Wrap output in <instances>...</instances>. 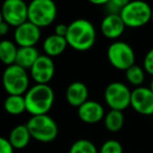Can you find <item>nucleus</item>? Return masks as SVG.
<instances>
[{
	"mask_svg": "<svg viewBox=\"0 0 153 153\" xmlns=\"http://www.w3.org/2000/svg\"><path fill=\"white\" fill-rule=\"evenodd\" d=\"M66 42L68 46L78 51H86L94 46L97 39L96 27L86 19H76L68 24Z\"/></svg>",
	"mask_w": 153,
	"mask_h": 153,
	"instance_id": "nucleus-1",
	"label": "nucleus"
},
{
	"mask_svg": "<svg viewBox=\"0 0 153 153\" xmlns=\"http://www.w3.org/2000/svg\"><path fill=\"white\" fill-rule=\"evenodd\" d=\"M26 111L32 117L44 115L49 112L55 101V94L49 85L35 84L24 94Z\"/></svg>",
	"mask_w": 153,
	"mask_h": 153,
	"instance_id": "nucleus-2",
	"label": "nucleus"
},
{
	"mask_svg": "<svg viewBox=\"0 0 153 153\" xmlns=\"http://www.w3.org/2000/svg\"><path fill=\"white\" fill-rule=\"evenodd\" d=\"M2 86L9 96H24L30 89L27 70L20 66H7L2 74Z\"/></svg>",
	"mask_w": 153,
	"mask_h": 153,
	"instance_id": "nucleus-3",
	"label": "nucleus"
},
{
	"mask_svg": "<svg viewBox=\"0 0 153 153\" xmlns=\"http://www.w3.org/2000/svg\"><path fill=\"white\" fill-rule=\"evenodd\" d=\"M120 16L126 27L138 28L151 21L152 9L145 1H128Z\"/></svg>",
	"mask_w": 153,
	"mask_h": 153,
	"instance_id": "nucleus-4",
	"label": "nucleus"
},
{
	"mask_svg": "<svg viewBox=\"0 0 153 153\" xmlns=\"http://www.w3.org/2000/svg\"><path fill=\"white\" fill-rule=\"evenodd\" d=\"M30 134L40 143H51L56 140L59 128L56 121L48 114L32 117L26 123Z\"/></svg>",
	"mask_w": 153,
	"mask_h": 153,
	"instance_id": "nucleus-5",
	"label": "nucleus"
},
{
	"mask_svg": "<svg viewBox=\"0 0 153 153\" xmlns=\"http://www.w3.org/2000/svg\"><path fill=\"white\" fill-rule=\"evenodd\" d=\"M57 14V5L51 0H33L28 4L27 21L43 28L53 23Z\"/></svg>",
	"mask_w": 153,
	"mask_h": 153,
	"instance_id": "nucleus-6",
	"label": "nucleus"
},
{
	"mask_svg": "<svg viewBox=\"0 0 153 153\" xmlns=\"http://www.w3.org/2000/svg\"><path fill=\"white\" fill-rule=\"evenodd\" d=\"M107 58L113 67L124 71L134 65L135 62L133 48L124 41H115L111 43L107 48Z\"/></svg>",
	"mask_w": 153,
	"mask_h": 153,
	"instance_id": "nucleus-7",
	"label": "nucleus"
},
{
	"mask_svg": "<svg viewBox=\"0 0 153 153\" xmlns=\"http://www.w3.org/2000/svg\"><path fill=\"white\" fill-rule=\"evenodd\" d=\"M104 100L110 110L124 111L130 106L131 90L122 82H112L105 88Z\"/></svg>",
	"mask_w": 153,
	"mask_h": 153,
	"instance_id": "nucleus-8",
	"label": "nucleus"
},
{
	"mask_svg": "<svg viewBox=\"0 0 153 153\" xmlns=\"http://www.w3.org/2000/svg\"><path fill=\"white\" fill-rule=\"evenodd\" d=\"M1 13L3 21L10 26L18 27L27 21L28 4L22 0H7L2 3Z\"/></svg>",
	"mask_w": 153,
	"mask_h": 153,
	"instance_id": "nucleus-9",
	"label": "nucleus"
},
{
	"mask_svg": "<svg viewBox=\"0 0 153 153\" xmlns=\"http://www.w3.org/2000/svg\"><path fill=\"white\" fill-rule=\"evenodd\" d=\"M30 71L36 84L48 85L55 74V63L51 57L40 55Z\"/></svg>",
	"mask_w": 153,
	"mask_h": 153,
	"instance_id": "nucleus-10",
	"label": "nucleus"
},
{
	"mask_svg": "<svg viewBox=\"0 0 153 153\" xmlns=\"http://www.w3.org/2000/svg\"><path fill=\"white\" fill-rule=\"evenodd\" d=\"M130 106L140 114H153V91L150 87L140 86L131 91Z\"/></svg>",
	"mask_w": 153,
	"mask_h": 153,
	"instance_id": "nucleus-11",
	"label": "nucleus"
},
{
	"mask_svg": "<svg viewBox=\"0 0 153 153\" xmlns=\"http://www.w3.org/2000/svg\"><path fill=\"white\" fill-rule=\"evenodd\" d=\"M41 28L30 23V21L15 28L14 32V42L18 47H35V45L40 41Z\"/></svg>",
	"mask_w": 153,
	"mask_h": 153,
	"instance_id": "nucleus-12",
	"label": "nucleus"
},
{
	"mask_svg": "<svg viewBox=\"0 0 153 153\" xmlns=\"http://www.w3.org/2000/svg\"><path fill=\"white\" fill-rule=\"evenodd\" d=\"M104 107L99 102L88 100L78 108V117L82 122L86 124H97L104 120Z\"/></svg>",
	"mask_w": 153,
	"mask_h": 153,
	"instance_id": "nucleus-13",
	"label": "nucleus"
},
{
	"mask_svg": "<svg viewBox=\"0 0 153 153\" xmlns=\"http://www.w3.org/2000/svg\"><path fill=\"white\" fill-rule=\"evenodd\" d=\"M126 26L120 15L107 14L101 22V32L107 39L114 40L122 36Z\"/></svg>",
	"mask_w": 153,
	"mask_h": 153,
	"instance_id": "nucleus-14",
	"label": "nucleus"
},
{
	"mask_svg": "<svg viewBox=\"0 0 153 153\" xmlns=\"http://www.w3.org/2000/svg\"><path fill=\"white\" fill-rule=\"evenodd\" d=\"M65 97L68 104L79 108L88 101V88L83 82L74 81L66 88Z\"/></svg>",
	"mask_w": 153,
	"mask_h": 153,
	"instance_id": "nucleus-15",
	"label": "nucleus"
},
{
	"mask_svg": "<svg viewBox=\"0 0 153 153\" xmlns=\"http://www.w3.org/2000/svg\"><path fill=\"white\" fill-rule=\"evenodd\" d=\"M68 46L66 39L64 37H60L53 34L48 36L43 41L42 48L44 51V55L48 57H58L65 51L66 47Z\"/></svg>",
	"mask_w": 153,
	"mask_h": 153,
	"instance_id": "nucleus-16",
	"label": "nucleus"
},
{
	"mask_svg": "<svg viewBox=\"0 0 153 153\" xmlns=\"http://www.w3.org/2000/svg\"><path fill=\"white\" fill-rule=\"evenodd\" d=\"M30 138L32 136L26 127V124L25 125L20 124L11 130L7 140L14 149H23L28 145Z\"/></svg>",
	"mask_w": 153,
	"mask_h": 153,
	"instance_id": "nucleus-17",
	"label": "nucleus"
},
{
	"mask_svg": "<svg viewBox=\"0 0 153 153\" xmlns=\"http://www.w3.org/2000/svg\"><path fill=\"white\" fill-rule=\"evenodd\" d=\"M39 56L40 53L36 47H18L15 64L25 70L30 69Z\"/></svg>",
	"mask_w": 153,
	"mask_h": 153,
	"instance_id": "nucleus-18",
	"label": "nucleus"
},
{
	"mask_svg": "<svg viewBox=\"0 0 153 153\" xmlns=\"http://www.w3.org/2000/svg\"><path fill=\"white\" fill-rule=\"evenodd\" d=\"M18 46L14 41L1 40L0 41V61L4 65L11 66L15 64Z\"/></svg>",
	"mask_w": 153,
	"mask_h": 153,
	"instance_id": "nucleus-19",
	"label": "nucleus"
},
{
	"mask_svg": "<svg viewBox=\"0 0 153 153\" xmlns=\"http://www.w3.org/2000/svg\"><path fill=\"white\" fill-rule=\"evenodd\" d=\"M3 108L9 114L19 115L26 111L24 96H7L3 102Z\"/></svg>",
	"mask_w": 153,
	"mask_h": 153,
	"instance_id": "nucleus-20",
	"label": "nucleus"
},
{
	"mask_svg": "<svg viewBox=\"0 0 153 153\" xmlns=\"http://www.w3.org/2000/svg\"><path fill=\"white\" fill-rule=\"evenodd\" d=\"M124 114L123 111L117 110H109L104 117V125L108 131L117 132L123 128L124 126Z\"/></svg>",
	"mask_w": 153,
	"mask_h": 153,
	"instance_id": "nucleus-21",
	"label": "nucleus"
},
{
	"mask_svg": "<svg viewBox=\"0 0 153 153\" xmlns=\"http://www.w3.org/2000/svg\"><path fill=\"white\" fill-rule=\"evenodd\" d=\"M126 74V79L131 85L140 87L145 81V70L143 67L136 65H132L130 68H128L125 71Z\"/></svg>",
	"mask_w": 153,
	"mask_h": 153,
	"instance_id": "nucleus-22",
	"label": "nucleus"
},
{
	"mask_svg": "<svg viewBox=\"0 0 153 153\" xmlns=\"http://www.w3.org/2000/svg\"><path fill=\"white\" fill-rule=\"evenodd\" d=\"M69 153H99L96 145L89 140H78L71 145Z\"/></svg>",
	"mask_w": 153,
	"mask_h": 153,
	"instance_id": "nucleus-23",
	"label": "nucleus"
},
{
	"mask_svg": "<svg viewBox=\"0 0 153 153\" xmlns=\"http://www.w3.org/2000/svg\"><path fill=\"white\" fill-rule=\"evenodd\" d=\"M99 153H123V146L117 140H108L101 146Z\"/></svg>",
	"mask_w": 153,
	"mask_h": 153,
	"instance_id": "nucleus-24",
	"label": "nucleus"
},
{
	"mask_svg": "<svg viewBox=\"0 0 153 153\" xmlns=\"http://www.w3.org/2000/svg\"><path fill=\"white\" fill-rule=\"evenodd\" d=\"M127 2V0H108V3L105 5V7L110 15H120Z\"/></svg>",
	"mask_w": 153,
	"mask_h": 153,
	"instance_id": "nucleus-25",
	"label": "nucleus"
},
{
	"mask_svg": "<svg viewBox=\"0 0 153 153\" xmlns=\"http://www.w3.org/2000/svg\"><path fill=\"white\" fill-rule=\"evenodd\" d=\"M143 68L147 74L153 76V47L146 53L143 62Z\"/></svg>",
	"mask_w": 153,
	"mask_h": 153,
	"instance_id": "nucleus-26",
	"label": "nucleus"
},
{
	"mask_svg": "<svg viewBox=\"0 0 153 153\" xmlns=\"http://www.w3.org/2000/svg\"><path fill=\"white\" fill-rule=\"evenodd\" d=\"M0 153H14V148L9 140L3 136H0Z\"/></svg>",
	"mask_w": 153,
	"mask_h": 153,
	"instance_id": "nucleus-27",
	"label": "nucleus"
},
{
	"mask_svg": "<svg viewBox=\"0 0 153 153\" xmlns=\"http://www.w3.org/2000/svg\"><path fill=\"white\" fill-rule=\"evenodd\" d=\"M67 30H68V25L66 24H63V23H60V24H57L55 26V33L53 34L57 35V36H60V37H66V34H67Z\"/></svg>",
	"mask_w": 153,
	"mask_h": 153,
	"instance_id": "nucleus-28",
	"label": "nucleus"
},
{
	"mask_svg": "<svg viewBox=\"0 0 153 153\" xmlns=\"http://www.w3.org/2000/svg\"><path fill=\"white\" fill-rule=\"evenodd\" d=\"M10 30V25L7 23H5L4 21L0 24V37L5 36Z\"/></svg>",
	"mask_w": 153,
	"mask_h": 153,
	"instance_id": "nucleus-29",
	"label": "nucleus"
},
{
	"mask_svg": "<svg viewBox=\"0 0 153 153\" xmlns=\"http://www.w3.org/2000/svg\"><path fill=\"white\" fill-rule=\"evenodd\" d=\"M90 3L94 5H106L108 0H90Z\"/></svg>",
	"mask_w": 153,
	"mask_h": 153,
	"instance_id": "nucleus-30",
	"label": "nucleus"
},
{
	"mask_svg": "<svg viewBox=\"0 0 153 153\" xmlns=\"http://www.w3.org/2000/svg\"><path fill=\"white\" fill-rule=\"evenodd\" d=\"M3 22V17H2V13H1V9H0V24Z\"/></svg>",
	"mask_w": 153,
	"mask_h": 153,
	"instance_id": "nucleus-31",
	"label": "nucleus"
},
{
	"mask_svg": "<svg viewBox=\"0 0 153 153\" xmlns=\"http://www.w3.org/2000/svg\"><path fill=\"white\" fill-rule=\"evenodd\" d=\"M150 88H151V90L153 91V80H152V82H151V85H150Z\"/></svg>",
	"mask_w": 153,
	"mask_h": 153,
	"instance_id": "nucleus-32",
	"label": "nucleus"
},
{
	"mask_svg": "<svg viewBox=\"0 0 153 153\" xmlns=\"http://www.w3.org/2000/svg\"><path fill=\"white\" fill-rule=\"evenodd\" d=\"M151 21H152V23H153V9H152V16H151Z\"/></svg>",
	"mask_w": 153,
	"mask_h": 153,
	"instance_id": "nucleus-33",
	"label": "nucleus"
}]
</instances>
